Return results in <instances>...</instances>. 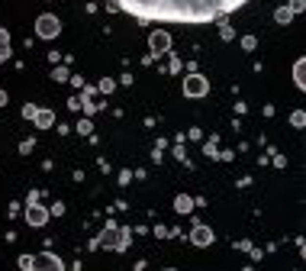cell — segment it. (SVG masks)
<instances>
[{
    "instance_id": "cell-15",
    "label": "cell",
    "mask_w": 306,
    "mask_h": 271,
    "mask_svg": "<svg viewBox=\"0 0 306 271\" xmlns=\"http://www.w3.org/2000/svg\"><path fill=\"white\" fill-rule=\"evenodd\" d=\"M303 7H306V0H290V10H293V13H300Z\"/></svg>"
},
{
    "instance_id": "cell-12",
    "label": "cell",
    "mask_w": 306,
    "mask_h": 271,
    "mask_svg": "<svg viewBox=\"0 0 306 271\" xmlns=\"http://www.w3.org/2000/svg\"><path fill=\"white\" fill-rule=\"evenodd\" d=\"M274 20H277V23H283V26H287V23L293 20V10H290V7H281V10H274Z\"/></svg>"
},
{
    "instance_id": "cell-13",
    "label": "cell",
    "mask_w": 306,
    "mask_h": 271,
    "mask_svg": "<svg viewBox=\"0 0 306 271\" xmlns=\"http://www.w3.org/2000/svg\"><path fill=\"white\" fill-rule=\"evenodd\" d=\"M303 68H306V62L300 58V62L293 65V81H297V87H303V84H306V77H303Z\"/></svg>"
},
{
    "instance_id": "cell-9",
    "label": "cell",
    "mask_w": 306,
    "mask_h": 271,
    "mask_svg": "<svg viewBox=\"0 0 306 271\" xmlns=\"http://www.w3.org/2000/svg\"><path fill=\"white\" fill-rule=\"evenodd\" d=\"M32 123H36L39 129H48V126L55 123V113H52V110H36V116H32Z\"/></svg>"
},
{
    "instance_id": "cell-3",
    "label": "cell",
    "mask_w": 306,
    "mask_h": 271,
    "mask_svg": "<svg viewBox=\"0 0 306 271\" xmlns=\"http://www.w3.org/2000/svg\"><path fill=\"white\" fill-rule=\"evenodd\" d=\"M58 32H61V20L55 13H42L36 20V36L39 39H55Z\"/></svg>"
},
{
    "instance_id": "cell-2",
    "label": "cell",
    "mask_w": 306,
    "mask_h": 271,
    "mask_svg": "<svg viewBox=\"0 0 306 271\" xmlns=\"http://www.w3.org/2000/svg\"><path fill=\"white\" fill-rule=\"evenodd\" d=\"M126 242H129V232L116 229V226H107V229L97 236V246L100 248H126Z\"/></svg>"
},
{
    "instance_id": "cell-7",
    "label": "cell",
    "mask_w": 306,
    "mask_h": 271,
    "mask_svg": "<svg viewBox=\"0 0 306 271\" xmlns=\"http://www.w3.org/2000/svg\"><path fill=\"white\" fill-rule=\"evenodd\" d=\"M190 242H193V246H200V248L213 246V229L203 226V223H197V226H193V232H190Z\"/></svg>"
},
{
    "instance_id": "cell-4",
    "label": "cell",
    "mask_w": 306,
    "mask_h": 271,
    "mask_svg": "<svg viewBox=\"0 0 306 271\" xmlns=\"http://www.w3.org/2000/svg\"><path fill=\"white\" fill-rule=\"evenodd\" d=\"M210 94V81L203 74H187L184 77V97H193V100H197V97H207Z\"/></svg>"
},
{
    "instance_id": "cell-16",
    "label": "cell",
    "mask_w": 306,
    "mask_h": 271,
    "mask_svg": "<svg viewBox=\"0 0 306 271\" xmlns=\"http://www.w3.org/2000/svg\"><path fill=\"white\" fill-rule=\"evenodd\" d=\"M0 107H7V91H0Z\"/></svg>"
},
{
    "instance_id": "cell-10",
    "label": "cell",
    "mask_w": 306,
    "mask_h": 271,
    "mask_svg": "<svg viewBox=\"0 0 306 271\" xmlns=\"http://www.w3.org/2000/svg\"><path fill=\"white\" fill-rule=\"evenodd\" d=\"M174 210H177V213H190V210H193V200L187 197V194H181V197L174 200Z\"/></svg>"
},
{
    "instance_id": "cell-8",
    "label": "cell",
    "mask_w": 306,
    "mask_h": 271,
    "mask_svg": "<svg viewBox=\"0 0 306 271\" xmlns=\"http://www.w3.org/2000/svg\"><path fill=\"white\" fill-rule=\"evenodd\" d=\"M26 220H29V226H46L48 210L39 207V203H29V207H26Z\"/></svg>"
},
{
    "instance_id": "cell-1",
    "label": "cell",
    "mask_w": 306,
    "mask_h": 271,
    "mask_svg": "<svg viewBox=\"0 0 306 271\" xmlns=\"http://www.w3.org/2000/svg\"><path fill=\"white\" fill-rule=\"evenodd\" d=\"M122 13L139 20H158V23H213L235 13L248 0H110Z\"/></svg>"
},
{
    "instance_id": "cell-14",
    "label": "cell",
    "mask_w": 306,
    "mask_h": 271,
    "mask_svg": "<svg viewBox=\"0 0 306 271\" xmlns=\"http://www.w3.org/2000/svg\"><path fill=\"white\" fill-rule=\"evenodd\" d=\"M36 110H39V107H32V103H26V107H23V116H26V120H32V116H36Z\"/></svg>"
},
{
    "instance_id": "cell-5",
    "label": "cell",
    "mask_w": 306,
    "mask_h": 271,
    "mask_svg": "<svg viewBox=\"0 0 306 271\" xmlns=\"http://www.w3.org/2000/svg\"><path fill=\"white\" fill-rule=\"evenodd\" d=\"M20 265H23V268H46V271H61V268H65L61 258H55V255H39V258L23 255V258H20Z\"/></svg>"
},
{
    "instance_id": "cell-11",
    "label": "cell",
    "mask_w": 306,
    "mask_h": 271,
    "mask_svg": "<svg viewBox=\"0 0 306 271\" xmlns=\"http://www.w3.org/2000/svg\"><path fill=\"white\" fill-rule=\"evenodd\" d=\"M10 55V32L7 29H0V62Z\"/></svg>"
},
{
    "instance_id": "cell-6",
    "label": "cell",
    "mask_w": 306,
    "mask_h": 271,
    "mask_svg": "<svg viewBox=\"0 0 306 271\" xmlns=\"http://www.w3.org/2000/svg\"><path fill=\"white\" fill-rule=\"evenodd\" d=\"M148 49H152V55H165L171 52V36L165 29H155L152 36H148Z\"/></svg>"
}]
</instances>
